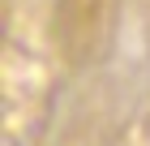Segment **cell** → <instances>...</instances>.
Instances as JSON below:
<instances>
[{
	"label": "cell",
	"mask_w": 150,
	"mask_h": 146,
	"mask_svg": "<svg viewBox=\"0 0 150 146\" xmlns=\"http://www.w3.org/2000/svg\"><path fill=\"white\" fill-rule=\"evenodd\" d=\"M107 0H56V43L69 65H86L103 39Z\"/></svg>",
	"instance_id": "obj_1"
}]
</instances>
